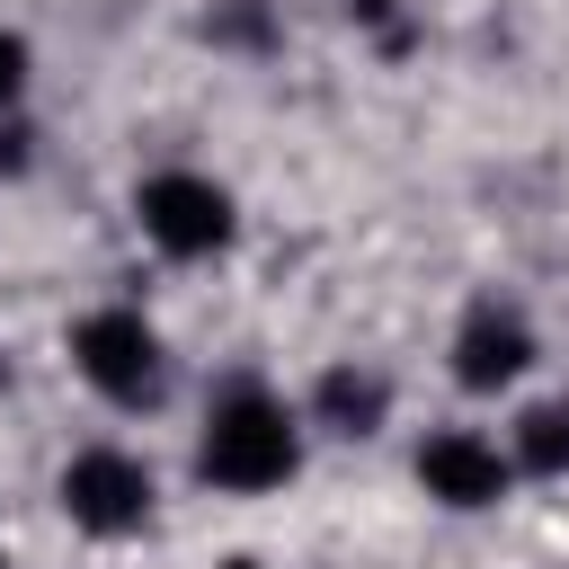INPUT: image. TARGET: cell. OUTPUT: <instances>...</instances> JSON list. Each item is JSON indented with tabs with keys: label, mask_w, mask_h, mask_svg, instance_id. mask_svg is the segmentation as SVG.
I'll return each instance as SVG.
<instances>
[{
	"label": "cell",
	"mask_w": 569,
	"mask_h": 569,
	"mask_svg": "<svg viewBox=\"0 0 569 569\" xmlns=\"http://www.w3.org/2000/svg\"><path fill=\"white\" fill-rule=\"evenodd\" d=\"M222 569H267V560H222Z\"/></svg>",
	"instance_id": "8fae6325"
},
{
	"label": "cell",
	"mask_w": 569,
	"mask_h": 569,
	"mask_svg": "<svg viewBox=\"0 0 569 569\" xmlns=\"http://www.w3.org/2000/svg\"><path fill=\"white\" fill-rule=\"evenodd\" d=\"M302 471V409L276 400L267 382H231L213 391L204 427H196V480L222 498H267Z\"/></svg>",
	"instance_id": "6da1fadb"
},
{
	"label": "cell",
	"mask_w": 569,
	"mask_h": 569,
	"mask_svg": "<svg viewBox=\"0 0 569 569\" xmlns=\"http://www.w3.org/2000/svg\"><path fill=\"white\" fill-rule=\"evenodd\" d=\"M382 418H391V382H382V373H365V365H329V373L311 382V427L365 445V436H382Z\"/></svg>",
	"instance_id": "52a82bcc"
},
{
	"label": "cell",
	"mask_w": 569,
	"mask_h": 569,
	"mask_svg": "<svg viewBox=\"0 0 569 569\" xmlns=\"http://www.w3.org/2000/svg\"><path fill=\"white\" fill-rule=\"evenodd\" d=\"M9 169H27V124H18V116H0V178H9Z\"/></svg>",
	"instance_id": "30bf717a"
},
{
	"label": "cell",
	"mask_w": 569,
	"mask_h": 569,
	"mask_svg": "<svg viewBox=\"0 0 569 569\" xmlns=\"http://www.w3.org/2000/svg\"><path fill=\"white\" fill-rule=\"evenodd\" d=\"M418 489L445 507V516H480V507H498L507 489H516V462H507V445L498 436H480V427H436V436H418Z\"/></svg>",
	"instance_id": "5b68a950"
},
{
	"label": "cell",
	"mask_w": 569,
	"mask_h": 569,
	"mask_svg": "<svg viewBox=\"0 0 569 569\" xmlns=\"http://www.w3.org/2000/svg\"><path fill=\"white\" fill-rule=\"evenodd\" d=\"M507 462L533 480H569V400H533L507 436Z\"/></svg>",
	"instance_id": "ba28073f"
},
{
	"label": "cell",
	"mask_w": 569,
	"mask_h": 569,
	"mask_svg": "<svg viewBox=\"0 0 569 569\" xmlns=\"http://www.w3.org/2000/svg\"><path fill=\"white\" fill-rule=\"evenodd\" d=\"M533 373V320L516 302H471L453 329V382L462 391H507Z\"/></svg>",
	"instance_id": "8992f818"
},
{
	"label": "cell",
	"mask_w": 569,
	"mask_h": 569,
	"mask_svg": "<svg viewBox=\"0 0 569 569\" xmlns=\"http://www.w3.org/2000/svg\"><path fill=\"white\" fill-rule=\"evenodd\" d=\"M133 222H142V240H151L160 258H222L231 231H240V204H231V187L204 178V169H151V178L133 187Z\"/></svg>",
	"instance_id": "3957f363"
},
{
	"label": "cell",
	"mask_w": 569,
	"mask_h": 569,
	"mask_svg": "<svg viewBox=\"0 0 569 569\" xmlns=\"http://www.w3.org/2000/svg\"><path fill=\"white\" fill-rule=\"evenodd\" d=\"M27 71H36L27 36H18V27H0V116H18V98H27Z\"/></svg>",
	"instance_id": "9c48e42d"
},
{
	"label": "cell",
	"mask_w": 569,
	"mask_h": 569,
	"mask_svg": "<svg viewBox=\"0 0 569 569\" xmlns=\"http://www.w3.org/2000/svg\"><path fill=\"white\" fill-rule=\"evenodd\" d=\"M53 498H62V516H71L80 533L124 542V533H142V525H151L160 480H151V462H142V453H124V445H80V453L62 462V480H53Z\"/></svg>",
	"instance_id": "277c9868"
},
{
	"label": "cell",
	"mask_w": 569,
	"mask_h": 569,
	"mask_svg": "<svg viewBox=\"0 0 569 569\" xmlns=\"http://www.w3.org/2000/svg\"><path fill=\"white\" fill-rule=\"evenodd\" d=\"M71 365H80V382H89L98 400H116V409H151L160 382H169V347H160V329H151L133 302L80 311V320H71Z\"/></svg>",
	"instance_id": "7a4b0ae2"
}]
</instances>
